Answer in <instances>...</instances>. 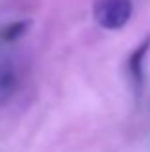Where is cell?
<instances>
[{"instance_id":"1","label":"cell","mask_w":150,"mask_h":152,"mask_svg":"<svg viewBox=\"0 0 150 152\" xmlns=\"http://www.w3.org/2000/svg\"><path fill=\"white\" fill-rule=\"evenodd\" d=\"M96 23L106 31H119L133 15V0H96L92 6Z\"/></svg>"},{"instance_id":"2","label":"cell","mask_w":150,"mask_h":152,"mask_svg":"<svg viewBox=\"0 0 150 152\" xmlns=\"http://www.w3.org/2000/svg\"><path fill=\"white\" fill-rule=\"evenodd\" d=\"M148 52H150V35L144 37L135 46V50L129 54V60H127L129 79H131L133 89H135L137 94L143 93V87H144V62H146Z\"/></svg>"},{"instance_id":"3","label":"cell","mask_w":150,"mask_h":152,"mask_svg":"<svg viewBox=\"0 0 150 152\" xmlns=\"http://www.w3.org/2000/svg\"><path fill=\"white\" fill-rule=\"evenodd\" d=\"M19 89V75L14 62L0 60V104H6L14 98Z\"/></svg>"},{"instance_id":"4","label":"cell","mask_w":150,"mask_h":152,"mask_svg":"<svg viewBox=\"0 0 150 152\" xmlns=\"http://www.w3.org/2000/svg\"><path fill=\"white\" fill-rule=\"evenodd\" d=\"M29 25H31V21H27V19H23V21H12L0 29V39L6 41V42H12L15 39L23 37L25 31L29 29Z\"/></svg>"}]
</instances>
